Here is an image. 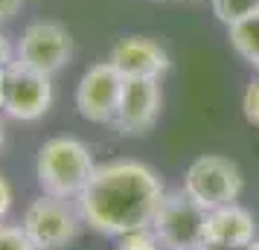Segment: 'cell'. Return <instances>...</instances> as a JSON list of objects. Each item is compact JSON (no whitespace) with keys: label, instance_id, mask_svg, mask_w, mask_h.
Listing matches in <instances>:
<instances>
[{"label":"cell","instance_id":"cb8c5ba5","mask_svg":"<svg viewBox=\"0 0 259 250\" xmlns=\"http://www.w3.org/2000/svg\"><path fill=\"white\" fill-rule=\"evenodd\" d=\"M175 3H178V0H175Z\"/></svg>","mask_w":259,"mask_h":250},{"label":"cell","instance_id":"d6986e66","mask_svg":"<svg viewBox=\"0 0 259 250\" xmlns=\"http://www.w3.org/2000/svg\"><path fill=\"white\" fill-rule=\"evenodd\" d=\"M21 6H24V0H0V24L12 21L15 15L21 12Z\"/></svg>","mask_w":259,"mask_h":250},{"label":"cell","instance_id":"5bb4252c","mask_svg":"<svg viewBox=\"0 0 259 250\" xmlns=\"http://www.w3.org/2000/svg\"><path fill=\"white\" fill-rule=\"evenodd\" d=\"M117 250H163V244L157 241V236L152 233V227H146V230H134V233L119 236Z\"/></svg>","mask_w":259,"mask_h":250},{"label":"cell","instance_id":"ac0fdd59","mask_svg":"<svg viewBox=\"0 0 259 250\" xmlns=\"http://www.w3.org/2000/svg\"><path fill=\"white\" fill-rule=\"evenodd\" d=\"M9 210H12V186H9V180L0 175V221L9 215Z\"/></svg>","mask_w":259,"mask_h":250},{"label":"cell","instance_id":"e0dca14e","mask_svg":"<svg viewBox=\"0 0 259 250\" xmlns=\"http://www.w3.org/2000/svg\"><path fill=\"white\" fill-rule=\"evenodd\" d=\"M15 64V44L9 41V35L0 29V70H9Z\"/></svg>","mask_w":259,"mask_h":250},{"label":"cell","instance_id":"7a4b0ae2","mask_svg":"<svg viewBox=\"0 0 259 250\" xmlns=\"http://www.w3.org/2000/svg\"><path fill=\"white\" fill-rule=\"evenodd\" d=\"M94 172V152L76 137H53L38 148L35 178L44 195L76 201Z\"/></svg>","mask_w":259,"mask_h":250},{"label":"cell","instance_id":"603a6c76","mask_svg":"<svg viewBox=\"0 0 259 250\" xmlns=\"http://www.w3.org/2000/svg\"><path fill=\"white\" fill-rule=\"evenodd\" d=\"M201 250H219V247H201Z\"/></svg>","mask_w":259,"mask_h":250},{"label":"cell","instance_id":"30bf717a","mask_svg":"<svg viewBox=\"0 0 259 250\" xmlns=\"http://www.w3.org/2000/svg\"><path fill=\"white\" fill-rule=\"evenodd\" d=\"M108 61L117 67L122 79H163L169 70V53L154 38L125 35L111 47Z\"/></svg>","mask_w":259,"mask_h":250},{"label":"cell","instance_id":"2e32d148","mask_svg":"<svg viewBox=\"0 0 259 250\" xmlns=\"http://www.w3.org/2000/svg\"><path fill=\"white\" fill-rule=\"evenodd\" d=\"M242 111H245L247 122L259 128V76L250 79V84H247L245 96H242Z\"/></svg>","mask_w":259,"mask_h":250},{"label":"cell","instance_id":"52a82bcc","mask_svg":"<svg viewBox=\"0 0 259 250\" xmlns=\"http://www.w3.org/2000/svg\"><path fill=\"white\" fill-rule=\"evenodd\" d=\"M53 76L12 64L6 73V93L0 114L18 122H38L53 108Z\"/></svg>","mask_w":259,"mask_h":250},{"label":"cell","instance_id":"3957f363","mask_svg":"<svg viewBox=\"0 0 259 250\" xmlns=\"http://www.w3.org/2000/svg\"><path fill=\"white\" fill-rule=\"evenodd\" d=\"M73 59V35L59 21H32L15 44V64L29 67L44 76H56Z\"/></svg>","mask_w":259,"mask_h":250},{"label":"cell","instance_id":"9a60e30c","mask_svg":"<svg viewBox=\"0 0 259 250\" xmlns=\"http://www.w3.org/2000/svg\"><path fill=\"white\" fill-rule=\"evenodd\" d=\"M0 250H38L21 224H3L0 221Z\"/></svg>","mask_w":259,"mask_h":250},{"label":"cell","instance_id":"7c38bea8","mask_svg":"<svg viewBox=\"0 0 259 250\" xmlns=\"http://www.w3.org/2000/svg\"><path fill=\"white\" fill-rule=\"evenodd\" d=\"M227 38H230V47H233L250 67L259 70V15L256 18H247L242 24L227 26Z\"/></svg>","mask_w":259,"mask_h":250},{"label":"cell","instance_id":"277c9868","mask_svg":"<svg viewBox=\"0 0 259 250\" xmlns=\"http://www.w3.org/2000/svg\"><path fill=\"white\" fill-rule=\"evenodd\" d=\"M207 210L189 198L187 192H166L152 221V233L163 250H201L204 244Z\"/></svg>","mask_w":259,"mask_h":250},{"label":"cell","instance_id":"5b68a950","mask_svg":"<svg viewBox=\"0 0 259 250\" xmlns=\"http://www.w3.org/2000/svg\"><path fill=\"white\" fill-rule=\"evenodd\" d=\"M242 183L245 180L239 166L222 155H201L189 163L184 175V192L207 213L236 204V198L242 195Z\"/></svg>","mask_w":259,"mask_h":250},{"label":"cell","instance_id":"44dd1931","mask_svg":"<svg viewBox=\"0 0 259 250\" xmlns=\"http://www.w3.org/2000/svg\"><path fill=\"white\" fill-rule=\"evenodd\" d=\"M3 143H6V128H3V119H0V152H3Z\"/></svg>","mask_w":259,"mask_h":250},{"label":"cell","instance_id":"6da1fadb","mask_svg":"<svg viewBox=\"0 0 259 250\" xmlns=\"http://www.w3.org/2000/svg\"><path fill=\"white\" fill-rule=\"evenodd\" d=\"M163 180L140 160H114L96 166L76 207L82 221L102 236H125L152 227L154 213L163 201Z\"/></svg>","mask_w":259,"mask_h":250},{"label":"cell","instance_id":"9c48e42d","mask_svg":"<svg viewBox=\"0 0 259 250\" xmlns=\"http://www.w3.org/2000/svg\"><path fill=\"white\" fill-rule=\"evenodd\" d=\"M122 76L111 61H99L91 64L82 73V79L76 84V108L88 122H99V125H111L114 111H117L119 93H122Z\"/></svg>","mask_w":259,"mask_h":250},{"label":"cell","instance_id":"ba28073f","mask_svg":"<svg viewBox=\"0 0 259 250\" xmlns=\"http://www.w3.org/2000/svg\"><path fill=\"white\" fill-rule=\"evenodd\" d=\"M160 108H163L160 79H125L111 125L122 137H143L154 128Z\"/></svg>","mask_w":259,"mask_h":250},{"label":"cell","instance_id":"8fae6325","mask_svg":"<svg viewBox=\"0 0 259 250\" xmlns=\"http://www.w3.org/2000/svg\"><path fill=\"white\" fill-rule=\"evenodd\" d=\"M250 241H256V221L239 204H227L207 213L204 227V244L219 250H245Z\"/></svg>","mask_w":259,"mask_h":250},{"label":"cell","instance_id":"ffe728a7","mask_svg":"<svg viewBox=\"0 0 259 250\" xmlns=\"http://www.w3.org/2000/svg\"><path fill=\"white\" fill-rule=\"evenodd\" d=\"M6 73L9 70H0V108H3V93H6Z\"/></svg>","mask_w":259,"mask_h":250},{"label":"cell","instance_id":"4fadbf2b","mask_svg":"<svg viewBox=\"0 0 259 250\" xmlns=\"http://www.w3.org/2000/svg\"><path fill=\"white\" fill-rule=\"evenodd\" d=\"M210 6H212V15L224 26L242 24L247 18L259 15V0H210Z\"/></svg>","mask_w":259,"mask_h":250},{"label":"cell","instance_id":"7402d4cb","mask_svg":"<svg viewBox=\"0 0 259 250\" xmlns=\"http://www.w3.org/2000/svg\"><path fill=\"white\" fill-rule=\"evenodd\" d=\"M245 250H259V241H250V244H247Z\"/></svg>","mask_w":259,"mask_h":250},{"label":"cell","instance_id":"8992f818","mask_svg":"<svg viewBox=\"0 0 259 250\" xmlns=\"http://www.w3.org/2000/svg\"><path fill=\"white\" fill-rule=\"evenodd\" d=\"M82 224L84 221H82L79 207H73L64 198H56V195H44L41 192L35 201L26 207L21 230L29 236V241L38 250H59L76 238V233H79Z\"/></svg>","mask_w":259,"mask_h":250}]
</instances>
